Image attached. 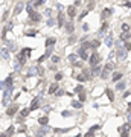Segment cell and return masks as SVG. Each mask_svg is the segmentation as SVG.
<instances>
[{
	"instance_id": "d4e9b609",
	"label": "cell",
	"mask_w": 131,
	"mask_h": 137,
	"mask_svg": "<svg viewBox=\"0 0 131 137\" xmlns=\"http://www.w3.org/2000/svg\"><path fill=\"white\" fill-rule=\"evenodd\" d=\"M81 91H84V85H82V84H78V85L73 89V93H75V94H79Z\"/></svg>"
},
{
	"instance_id": "60d3db41",
	"label": "cell",
	"mask_w": 131,
	"mask_h": 137,
	"mask_svg": "<svg viewBox=\"0 0 131 137\" xmlns=\"http://www.w3.org/2000/svg\"><path fill=\"white\" fill-rule=\"evenodd\" d=\"M69 61H70V63H75V61H76V55L75 53L69 55Z\"/></svg>"
},
{
	"instance_id": "91938a15",
	"label": "cell",
	"mask_w": 131,
	"mask_h": 137,
	"mask_svg": "<svg viewBox=\"0 0 131 137\" xmlns=\"http://www.w3.org/2000/svg\"><path fill=\"white\" fill-rule=\"evenodd\" d=\"M128 107H131V102H130V104H128Z\"/></svg>"
},
{
	"instance_id": "3957f363",
	"label": "cell",
	"mask_w": 131,
	"mask_h": 137,
	"mask_svg": "<svg viewBox=\"0 0 131 137\" xmlns=\"http://www.w3.org/2000/svg\"><path fill=\"white\" fill-rule=\"evenodd\" d=\"M101 61H102V58H101V55H99L98 52H95V53H91L90 56H88V63H90L91 67L96 66V64H99Z\"/></svg>"
},
{
	"instance_id": "5bb4252c",
	"label": "cell",
	"mask_w": 131,
	"mask_h": 137,
	"mask_svg": "<svg viewBox=\"0 0 131 137\" xmlns=\"http://www.w3.org/2000/svg\"><path fill=\"white\" fill-rule=\"evenodd\" d=\"M101 64H96V66H93V68H91V76H99L101 75Z\"/></svg>"
},
{
	"instance_id": "7402d4cb",
	"label": "cell",
	"mask_w": 131,
	"mask_h": 137,
	"mask_svg": "<svg viewBox=\"0 0 131 137\" xmlns=\"http://www.w3.org/2000/svg\"><path fill=\"white\" fill-rule=\"evenodd\" d=\"M122 76H123V75L120 73V72H114V73H113V78H111V79H113L114 82H117V81L122 79Z\"/></svg>"
},
{
	"instance_id": "cb8c5ba5",
	"label": "cell",
	"mask_w": 131,
	"mask_h": 137,
	"mask_svg": "<svg viewBox=\"0 0 131 137\" xmlns=\"http://www.w3.org/2000/svg\"><path fill=\"white\" fill-rule=\"evenodd\" d=\"M105 93H107V96H108V101H110V102H113V101H114V93L110 89H105Z\"/></svg>"
},
{
	"instance_id": "d6986e66",
	"label": "cell",
	"mask_w": 131,
	"mask_h": 137,
	"mask_svg": "<svg viewBox=\"0 0 131 137\" xmlns=\"http://www.w3.org/2000/svg\"><path fill=\"white\" fill-rule=\"evenodd\" d=\"M108 26H110V24H108L107 21H104V23H102V28L99 29V35H101V37H102V35H104L105 32L108 31Z\"/></svg>"
},
{
	"instance_id": "44dd1931",
	"label": "cell",
	"mask_w": 131,
	"mask_h": 137,
	"mask_svg": "<svg viewBox=\"0 0 131 137\" xmlns=\"http://www.w3.org/2000/svg\"><path fill=\"white\" fill-rule=\"evenodd\" d=\"M37 73H38L37 67H31L29 70H28V75H26V76H28V78H32V76H35Z\"/></svg>"
},
{
	"instance_id": "4dcf8cb0",
	"label": "cell",
	"mask_w": 131,
	"mask_h": 137,
	"mask_svg": "<svg viewBox=\"0 0 131 137\" xmlns=\"http://www.w3.org/2000/svg\"><path fill=\"white\" fill-rule=\"evenodd\" d=\"M125 87H127V84H125V81H120V82H117V85H116V89H117V90H125Z\"/></svg>"
},
{
	"instance_id": "74e56055",
	"label": "cell",
	"mask_w": 131,
	"mask_h": 137,
	"mask_svg": "<svg viewBox=\"0 0 131 137\" xmlns=\"http://www.w3.org/2000/svg\"><path fill=\"white\" fill-rule=\"evenodd\" d=\"M99 47V40H93L91 41V49H96Z\"/></svg>"
},
{
	"instance_id": "5b68a950",
	"label": "cell",
	"mask_w": 131,
	"mask_h": 137,
	"mask_svg": "<svg viewBox=\"0 0 131 137\" xmlns=\"http://www.w3.org/2000/svg\"><path fill=\"white\" fill-rule=\"evenodd\" d=\"M29 20L32 21V23H38V21L41 20V14H40V12H37V11H32L29 14Z\"/></svg>"
},
{
	"instance_id": "d6a6232c",
	"label": "cell",
	"mask_w": 131,
	"mask_h": 137,
	"mask_svg": "<svg viewBox=\"0 0 131 137\" xmlns=\"http://www.w3.org/2000/svg\"><path fill=\"white\" fill-rule=\"evenodd\" d=\"M15 133V128H14V125H11L8 129H6V136H11V134H14Z\"/></svg>"
},
{
	"instance_id": "681fc988",
	"label": "cell",
	"mask_w": 131,
	"mask_h": 137,
	"mask_svg": "<svg viewBox=\"0 0 131 137\" xmlns=\"http://www.w3.org/2000/svg\"><path fill=\"white\" fill-rule=\"evenodd\" d=\"M82 31H84V32L88 31V24H87V23H84V24H82Z\"/></svg>"
},
{
	"instance_id": "f5cc1de1",
	"label": "cell",
	"mask_w": 131,
	"mask_h": 137,
	"mask_svg": "<svg viewBox=\"0 0 131 137\" xmlns=\"http://www.w3.org/2000/svg\"><path fill=\"white\" fill-rule=\"evenodd\" d=\"M63 116H64V117H69L70 116V111H63Z\"/></svg>"
},
{
	"instance_id": "ee69618b",
	"label": "cell",
	"mask_w": 131,
	"mask_h": 137,
	"mask_svg": "<svg viewBox=\"0 0 131 137\" xmlns=\"http://www.w3.org/2000/svg\"><path fill=\"white\" fill-rule=\"evenodd\" d=\"M99 128H101V125H93V126L90 128V133H95V131H96V129H99Z\"/></svg>"
},
{
	"instance_id": "484cf974",
	"label": "cell",
	"mask_w": 131,
	"mask_h": 137,
	"mask_svg": "<svg viewBox=\"0 0 131 137\" xmlns=\"http://www.w3.org/2000/svg\"><path fill=\"white\" fill-rule=\"evenodd\" d=\"M29 114H31V108H29V107H24V108L20 111V116H23V117L29 116Z\"/></svg>"
},
{
	"instance_id": "7bdbcfd3",
	"label": "cell",
	"mask_w": 131,
	"mask_h": 137,
	"mask_svg": "<svg viewBox=\"0 0 131 137\" xmlns=\"http://www.w3.org/2000/svg\"><path fill=\"white\" fill-rule=\"evenodd\" d=\"M123 47H125L127 50H130V49H131V43H130V41H123Z\"/></svg>"
},
{
	"instance_id": "1f68e13d",
	"label": "cell",
	"mask_w": 131,
	"mask_h": 137,
	"mask_svg": "<svg viewBox=\"0 0 131 137\" xmlns=\"http://www.w3.org/2000/svg\"><path fill=\"white\" fill-rule=\"evenodd\" d=\"M24 8H26V12H28V14H31V12L34 11V9H32V3H31V2H28Z\"/></svg>"
},
{
	"instance_id": "ac0fdd59",
	"label": "cell",
	"mask_w": 131,
	"mask_h": 137,
	"mask_svg": "<svg viewBox=\"0 0 131 137\" xmlns=\"http://www.w3.org/2000/svg\"><path fill=\"white\" fill-rule=\"evenodd\" d=\"M0 56H2L5 61H8L9 60V50L8 49H2V50H0Z\"/></svg>"
},
{
	"instance_id": "9a60e30c",
	"label": "cell",
	"mask_w": 131,
	"mask_h": 137,
	"mask_svg": "<svg viewBox=\"0 0 131 137\" xmlns=\"http://www.w3.org/2000/svg\"><path fill=\"white\" fill-rule=\"evenodd\" d=\"M78 55L81 56V60H84V61H87V60H88V53L85 52V49H84V47H81V49L78 50Z\"/></svg>"
},
{
	"instance_id": "ba28073f",
	"label": "cell",
	"mask_w": 131,
	"mask_h": 137,
	"mask_svg": "<svg viewBox=\"0 0 131 137\" xmlns=\"http://www.w3.org/2000/svg\"><path fill=\"white\" fill-rule=\"evenodd\" d=\"M17 111H18V105H17V104H14V105H9L8 107V111H6V114H8L9 117H12L14 114H17Z\"/></svg>"
},
{
	"instance_id": "9f6ffc18",
	"label": "cell",
	"mask_w": 131,
	"mask_h": 137,
	"mask_svg": "<svg viewBox=\"0 0 131 137\" xmlns=\"http://www.w3.org/2000/svg\"><path fill=\"white\" fill-rule=\"evenodd\" d=\"M81 3H82L81 0H75V6H79V5H81Z\"/></svg>"
},
{
	"instance_id": "11a10c76",
	"label": "cell",
	"mask_w": 131,
	"mask_h": 137,
	"mask_svg": "<svg viewBox=\"0 0 131 137\" xmlns=\"http://www.w3.org/2000/svg\"><path fill=\"white\" fill-rule=\"evenodd\" d=\"M18 133H26V128H24V126H21V128L18 129Z\"/></svg>"
},
{
	"instance_id": "8992f818",
	"label": "cell",
	"mask_w": 131,
	"mask_h": 137,
	"mask_svg": "<svg viewBox=\"0 0 131 137\" xmlns=\"http://www.w3.org/2000/svg\"><path fill=\"white\" fill-rule=\"evenodd\" d=\"M50 133V126L47 125H41V128L37 129V136H44V134H49Z\"/></svg>"
},
{
	"instance_id": "f907efd6",
	"label": "cell",
	"mask_w": 131,
	"mask_h": 137,
	"mask_svg": "<svg viewBox=\"0 0 131 137\" xmlns=\"http://www.w3.org/2000/svg\"><path fill=\"white\" fill-rule=\"evenodd\" d=\"M44 14H46L47 17H50V15H52V9H46V12H44Z\"/></svg>"
},
{
	"instance_id": "94428289",
	"label": "cell",
	"mask_w": 131,
	"mask_h": 137,
	"mask_svg": "<svg viewBox=\"0 0 131 137\" xmlns=\"http://www.w3.org/2000/svg\"><path fill=\"white\" fill-rule=\"evenodd\" d=\"M125 2H128V0H123V3H125Z\"/></svg>"
},
{
	"instance_id": "7dc6e473",
	"label": "cell",
	"mask_w": 131,
	"mask_h": 137,
	"mask_svg": "<svg viewBox=\"0 0 131 137\" xmlns=\"http://www.w3.org/2000/svg\"><path fill=\"white\" fill-rule=\"evenodd\" d=\"M6 89V82L5 81H0V90H5Z\"/></svg>"
},
{
	"instance_id": "6f0895ef",
	"label": "cell",
	"mask_w": 131,
	"mask_h": 137,
	"mask_svg": "<svg viewBox=\"0 0 131 137\" xmlns=\"http://www.w3.org/2000/svg\"><path fill=\"white\" fill-rule=\"evenodd\" d=\"M125 6L127 8H131V2H125Z\"/></svg>"
},
{
	"instance_id": "f1b7e54d",
	"label": "cell",
	"mask_w": 131,
	"mask_h": 137,
	"mask_svg": "<svg viewBox=\"0 0 131 137\" xmlns=\"http://www.w3.org/2000/svg\"><path fill=\"white\" fill-rule=\"evenodd\" d=\"M55 43H56V38H52V37L47 38V40H46V47H49V46H53Z\"/></svg>"
},
{
	"instance_id": "db71d44e",
	"label": "cell",
	"mask_w": 131,
	"mask_h": 137,
	"mask_svg": "<svg viewBox=\"0 0 131 137\" xmlns=\"http://www.w3.org/2000/svg\"><path fill=\"white\" fill-rule=\"evenodd\" d=\"M76 41V37H70V40H69V43H75Z\"/></svg>"
},
{
	"instance_id": "4316f807",
	"label": "cell",
	"mask_w": 131,
	"mask_h": 137,
	"mask_svg": "<svg viewBox=\"0 0 131 137\" xmlns=\"http://www.w3.org/2000/svg\"><path fill=\"white\" fill-rule=\"evenodd\" d=\"M38 123H40V125H47V123H49V119H47V116L38 117Z\"/></svg>"
},
{
	"instance_id": "6da1fadb",
	"label": "cell",
	"mask_w": 131,
	"mask_h": 137,
	"mask_svg": "<svg viewBox=\"0 0 131 137\" xmlns=\"http://www.w3.org/2000/svg\"><path fill=\"white\" fill-rule=\"evenodd\" d=\"M113 67H114V66H113V63H111V61L105 64V67L102 68V72H101V78H102V79H108V76H110Z\"/></svg>"
},
{
	"instance_id": "83f0119b",
	"label": "cell",
	"mask_w": 131,
	"mask_h": 137,
	"mask_svg": "<svg viewBox=\"0 0 131 137\" xmlns=\"http://www.w3.org/2000/svg\"><path fill=\"white\" fill-rule=\"evenodd\" d=\"M63 24H64V14L60 12V14H58V26H60V28H63Z\"/></svg>"
},
{
	"instance_id": "f546056e",
	"label": "cell",
	"mask_w": 131,
	"mask_h": 137,
	"mask_svg": "<svg viewBox=\"0 0 131 137\" xmlns=\"http://www.w3.org/2000/svg\"><path fill=\"white\" fill-rule=\"evenodd\" d=\"M72 107H73V108H81L82 102H81V101H72Z\"/></svg>"
},
{
	"instance_id": "30bf717a",
	"label": "cell",
	"mask_w": 131,
	"mask_h": 137,
	"mask_svg": "<svg viewBox=\"0 0 131 137\" xmlns=\"http://www.w3.org/2000/svg\"><path fill=\"white\" fill-rule=\"evenodd\" d=\"M24 6H26V5H24L23 2H18L17 5H15V8H14V15H18V14H20V12L24 9Z\"/></svg>"
},
{
	"instance_id": "680465c9",
	"label": "cell",
	"mask_w": 131,
	"mask_h": 137,
	"mask_svg": "<svg viewBox=\"0 0 131 137\" xmlns=\"http://www.w3.org/2000/svg\"><path fill=\"white\" fill-rule=\"evenodd\" d=\"M128 122H130V123H131V113H130V114H128Z\"/></svg>"
},
{
	"instance_id": "e575fe53",
	"label": "cell",
	"mask_w": 131,
	"mask_h": 137,
	"mask_svg": "<svg viewBox=\"0 0 131 137\" xmlns=\"http://www.w3.org/2000/svg\"><path fill=\"white\" fill-rule=\"evenodd\" d=\"M79 101H81V102H85V101H87V96H85V91H81V93H79Z\"/></svg>"
},
{
	"instance_id": "e0dca14e",
	"label": "cell",
	"mask_w": 131,
	"mask_h": 137,
	"mask_svg": "<svg viewBox=\"0 0 131 137\" xmlns=\"http://www.w3.org/2000/svg\"><path fill=\"white\" fill-rule=\"evenodd\" d=\"M58 89H60V85H58V81H56V82L50 84V87H49V93H50V94L56 93V90H58Z\"/></svg>"
},
{
	"instance_id": "4fadbf2b",
	"label": "cell",
	"mask_w": 131,
	"mask_h": 137,
	"mask_svg": "<svg viewBox=\"0 0 131 137\" xmlns=\"http://www.w3.org/2000/svg\"><path fill=\"white\" fill-rule=\"evenodd\" d=\"M75 14H76V6L75 5H70L69 8H67V15H69L70 18H73V17H75Z\"/></svg>"
},
{
	"instance_id": "ab89813d",
	"label": "cell",
	"mask_w": 131,
	"mask_h": 137,
	"mask_svg": "<svg viewBox=\"0 0 131 137\" xmlns=\"http://www.w3.org/2000/svg\"><path fill=\"white\" fill-rule=\"evenodd\" d=\"M44 3H46V0H35L34 5L35 6H40V5H44Z\"/></svg>"
},
{
	"instance_id": "ffe728a7",
	"label": "cell",
	"mask_w": 131,
	"mask_h": 137,
	"mask_svg": "<svg viewBox=\"0 0 131 137\" xmlns=\"http://www.w3.org/2000/svg\"><path fill=\"white\" fill-rule=\"evenodd\" d=\"M66 31L69 32V34H73V32H75V24H73L72 21H69V23L66 24Z\"/></svg>"
},
{
	"instance_id": "bcb514c9",
	"label": "cell",
	"mask_w": 131,
	"mask_h": 137,
	"mask_svg": "<svg viewBox=\"0 0 131 137\" xmlns=\"http://www.w3.org/2000/svg\"><path fill=\"white\" fill-rule=\"evenodd\" d=\"M53 24H55V20H53V18H49V20H47V26L50 28V26H53Z\"/></svg>"
},
{
	"instance_id": "c3c4849f",
	"label": "cell",
	"mask_w": 131,
	"mask_h": 137,
	"mask_svg": "<svg viewBox=\"0 0 131 137\" xmlns=\"http://www.w3.org/2000/svg\"><path fill=\"white\" fill-rule=\"evenodd\" d=\"M52 63H60V56H52Z\"/></svg>"
},
{
	"instance_id": "836d02e7",
	"label": "cell",
	"mask_w": 131,
	"mask_h": 137,
	"mask_svg": "<svg viewBox=\"0 0 131 137\" xmlns=\"http://www.w3.org/2000/svg\"><path fill=\"white\" fill-rule=\"evenodd\" d=\"M120 28H122V32H130V24H127V23H122V26H120Z\"/></svg>"
},
{
	"instance_id": "277c9868",
	"label": "cell",
	"mask_w": 131,
	"mask_h": 137,
	"mask_svg": "<svg viewBox=\"0 0 131 137\" xmlns=\"http://www.w3.org/2000/svg\"><path fill=\"white\" fill-rule=\"evenodd\" d=\"M116 56H117V60L119 61H122V60H125V56H127V49L123 50L120 46H117V50H116Z\"/></svg>"
},
{
	"instance_id": "d590c367",
	"label": "cell",
	"mask_w": 131,
	"mask_h": 137,
	"mask_svg": "<svg viewBox=\"0 0 131 137\" xmlns=\"http://www.w3.org/2000/svg\"><path fill=\"white\" fill-rule=\"evenodd\" d=\"M63 76H64V75H63V72H56V75H55V81H61V79H63Z\"/></svg>"
},
{
	"instance_id": "8fae6325",
	"label": "cell",
	"mask_w": 131,
	"mask_h": 137,
	"mask_svg": "<svg viewBox=\"0 0 131 137\" xmlns=\"http://www.w3.org/2000/svg\"><path fill=\"white\" fill-rule=\"evenodd\" d=\"M111 14H113V9H110V8H105L104 11H102V14H101V18H102V20H107V18L110 17Z\"/></svg>"
},
{
	"instance_id": "816d5d0a",
	"label": "cell",
	"mask_w": 131,
	"mask_h": 137,
	"mask_svg": "<svg viewBox=\"0 0 131 137\" xmlns=\"http://www.w3.org/2000/svg\"><path fill=\"white\" fill-rule=\"evenodd\" d=\"M56 94H58V96H61V94H64V90L58 89V90H56Z\"/></svg>"
},
{
	"instance_id": "7c38bea8",
	"label": "cell",
	"mask_w": 131,
	"mask_h": 137,
	"mask_svg": "<svg viewBox=\"0 0 131 137\" xmlns=\"http://www.w3.org/2000/svg\"><path fill=\"white\" fill-rule=\"evenodd\" d=\"M72 76H73V79L79 81V82H85V81H88V79H87V76H85L84 73H81V75H78V73H73Z\"/></svg>"
},
{
	"instance_id": "7a4b0ae2",
	"label": "cell",
	"mask_w": 131,
	"mask_h": 137,
	"mask_svg": "<svg viewBox=\"0 0 131 137\" xmlns=\"http://www.w3.org/2000/svg\"><path fill=\"white\" fill-rule=\"evenodd\" d=\"M12 90H14V85H12V87H6V89H5V93H3V101H2V105H8L9 99H11V94H12Z\"/></svg>"
},
{
	"instance_id": "603a6c76",
	"label": "cell",
	"mask_w": 131,
	"mask_h": 137,
	"mask_svg": "<svg viewBox=\"0 0 131 137\" xmlns=\"http://www.w3.org/2000/svg\"><path fill=\"white\" fill-rule=\"evenodd\" d=\"M5 82H6V87H12V85H14V76L9 75V76L5 79Z\"/></svg>"
},
{
	"instance_id": "f35d334b",
	"label": "cell",
	"mask_w": 131,
	"mask_h": 137,
	"mask_svg": "<svg viewBox=\"0 0 131 137\" xmlns=\"http://www.w3.org/2000/svg\"><path fill=\"white\" fill-rule=\"evenodd\" d=\"M37 35V31H28L26 32V37H35Z\"/></svg>"
},
{
	"instance_id": "f6af8a7d",
	"label": "cell",
	"mask_w": 131,
	"mask_h": 137,
	"mask_svg": "<svg viewBox=\"0 0 131 137\" xmlns=\"http://www.w3.org/2000/svg\"><path fill=\"white\" fill-rule=\"evenodd\" d=\"M88 11H90V9H85V11H82V14H79V18H84L85 15L88 14Z\"/></svg>"
},
{
	"instance_id": "9c48e42d",
	"label": "cell",
	"mask_w": 131,
	"mask_h": 137,
	"mask_svg": "<svg viewBox=\"0 0 131 137\" xmlns=\"http://www.w3.org/2000/svg\"><path fill=\"white\" fill-rule=\"evenodd\" d=\"M26 58H28L26 50H24V49H21V52L17 55V61H18L20 64H24V63H26Z\"/></svg>"
},
{
	"instance_id": "2e32d148",
	"label": "cell",
	"mask_w": 131,
	"mask_h": 137,
	"mask_svg": "<svg viewBox=\"0 0 131 137\" xmlns=\"http://www.w3.org/2000/svg\"><path fill=\"white\" fill-rule=\"evenodd\" d=\"M105 44H107L108 47H111V46L114 44V40H113V34H108L107 37H105Z\"/></svg>"
},
{
	"instance_id": "8d00e7d4",
	"label": "cell",
	"mask_w": 131,
	"mask_h": 137,
	"mask_svg": "<svg viewBox=\"0 0 131 137\" xmlns=\"http://www.w3.org/2000/svg\"><path fill=\"white\" fill-rule=\"evenodd\" d=\"M69 131H70V128H64V129L56 128V129H55V133H56V134H60V133H69Z\"/></svg>"
},
{
	"instance_id": "b9f144b4",
	"label": "cell",
	"mask_w": 131,
	"mask_h": 137,
	"mask_svg": "<svg viewBox=\"0 0 131 137\" xmlns=\"http://www.w3.org/2000/svg\"><path fill=\"white\" fill-rule=\"evenodd\" d=\"M21 66H23V64H20L18 61H17V63H14V70H20Z\"/></svg>"
},
{
	"instance_id": "52a82bcc",
	"label": "cell",
	"mask_w": 131,
	"mask_h": 137,
	"mask_svg": "<svg viewBox=\"0 0 131 137\" xmlns=\"http://www.w3.org/2000/svg\"><path fill=\"white\" fill-rule=\"evenodd\" d=\"M40 99L41 97L40 96H35L34 99H32V104H31V111H35V110H38V107H40Z\"/></svg>"
}]
</instances>
